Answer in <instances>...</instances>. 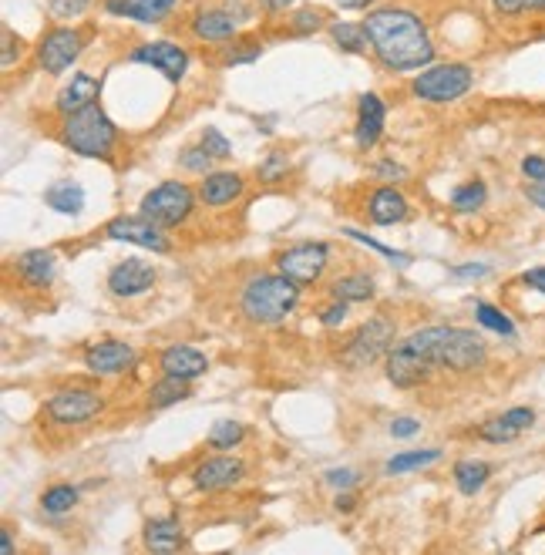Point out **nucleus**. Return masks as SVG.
Returning <instances> with one entry per match:
<instances>
[{
    "label": "nucleus",
    "instance_id": "obj_3",
    "mask_svg": "<svg viewBox=\"0 0 545 555\" xmlns=\"http://www.w3.org/2000/svg\"><path fill=\"white\" fill-rule=\"evenodd\" d=\"M297 303H300V283H293L280 270L249 276L243 290H239V310L256 327H276V323H283L297 310Z\"/></svg>",
    "mask_w": 545,
    "mask_h": 555
},
{
    "label": "nucleus",
    "instance_id": "obj_47",
    "mask_svg": "<svg viewBox=\"0 0 545 555\" xmlns=\"http://www.w3.org/2000/svg\"><path fill=\"white\" fill-rule=\"evenodd\" d=\"M391 438H401V441H408L414 438V434H421V421L418 418H408V414H401V418H394L391 421Z\"/></svg>",
    "mask_w": 545,
    "mask_h": 555
},
{
    "label": "nucleus",
    "instance_id": "obj_39",
    "mask_svg": "<svg viewBox=\"0 0 545 555\" xmlns=\"http://www.w3.org/2000/svg\"><path fill=\"white\" fill-rule=\"evenodd\" d=\"M492 11H495L498 17L545 14V0H492Z\"/></svg>",
    "mask_w": 545,
    "mask_h": 555
},
{
    "label": "nucleus",
    "instance_id": "obj_4",
    "mask_svg": "<svg viewBox=\"0 0 545 555\" xmlns=\"http://www.w3.org/2000/svg\"><path fill=\"white\" fill-rule=\"evenodd\" d=\"M58 135H61L64 148H71L81 159H108L118 142V128L112 118L98 108V101L75 111V115H64Z\"/></svg>",
    "mask_w": 545,
    "mask_h": 555
},
{
    "label": "nucleus",
    "instance_id": "obj_53",
    "mask_svg": "<svg viewBox=\"0 0 545 555\" xmlns=\"http://www.w3.org/2000/svg\"><path fill=\"white\" fill-rule=\"evenodd\" d=\"M4 68H11V64H14V48L17 51H21L24 48V41H21V37H17V41H14V34L11 31H4Z\"/></svg>",
    "mask_w": 545,
    "mask_h": 555
},
{
    "label": "nucleus",
    "instance_id": "obj_57",
    "mask_svg": "<svg viewBox=\"0 0 545 555\" xmlns=\"http://www.w3.org/2000/svg\"><path fill=\"white\" fill-rule=\"evenodd\" d=\"M0 552L14 555V539H11V532H7V529H4V535H0Z\"/></svg>",
    "mask_w": 545,
    "mask_h": 555
},
{
    "label": "nucleus",
    "instance_id": "obj_20",
    "mask_svg": "<svg viewBox=\"0 0 545 555\" xmlns=\"http://www.w3.org/2000/svg\"><path fill=\"white\" fill-rule=\"evenodd\" d=\"M98 95H101V81L95 78V74L78 71V74H71L68 85H64L58 95H54V111H58L61 118L64 115H75V111L95 105Z\"/></svg>",
    "mask_w": 545,
    "mask_h": 555
},
{
    "label": "nucleus",
    "instance_id": "obj_50",
    "mask_svg": "<svg viewBox=\"0 0 545 555\" xmlns=\"http://www.w3.org/2000/svg\"><path fill=\"white\" fill-rule=\"evenodd\" d=\"M522 175L529 182H545V159H542V155H525V159H522Z\"/></svg>",
    "mask_w": 545,
    "mask_h": 555
},
{
    "label": "nucleus",
    "instance_id": "obj_36",
    "mask_svg": "<svg viewBox=\"0 0 545 555\" xmlns=\"http://www.w3.org/2000/svg\"><path fill=\"white\" fill-rule=\"evenodd\" d=\"M286 172H290V159H286V152H270L260 165H256V179L266 182V185L283 182Z\"/></svg>",
    "mask_w": 545,
    "mask_h": 555
},
{
    "label": "nucleus",
    "instance_id": "obj_13",
    "mask_svg": "<svg viewBox=\"0 0 545 555\" xmlns=\"http://www.w3.org/2000/svg\"><path fill=\"white\" fill-rule=\"evenodd\" d=\"M135 360H138L135 347L125 344V340H98V344L85 350V367L95 377H118L125 370H132Z\"/></svg>",
    "mask_w": 545,
    "mask_h": 555
},
{
    "label": "nucleus",
    "instance_id": "obj_56",
    "mask_svg": "<svg viewBox=\"0 0 545 555\" xmlns=\"http://www.w3.org/2000/svg\"><path fill=\"white\" fill-rule=\"evenodd\" d=\"M374 0H337V7L340 11H367Z\"/></svg>",
    "mask_w": 545,
    "mask_h": 555
},
{
    "label": "nucleus",
    "instance_id": "obj_18",
    "mask_svg": "<svg viewBox=\"0 0 545 555\" xmlns=\"http://www.w3.org/2000/svg\"><path fill=\"white\" fill-rule=\"evenodd\" d=\"M384 101L381 95H374V91H367V95H360L357 101V125H354V142L360 152H371V148L381 142L384 135Z\"/></svg>",
    "mask_w": 545,
    "mask_h": 555
},
{
    "label": "nucleus",
    "instance_id": "obj_37",
    "mask_svg": "<svg viewBox=\"0 0 545 555\" xmlns=\"http://www.w3.org/2000/svg\"><path fill=\"white\" fill-rule=\"evenodd\" d=\"M320 27H327V14H323L320 7H303V11L290 17V34H297V37L320 31Z\"/></svg>",
    "mask_w": 545,
    "mask_h": 555
},
{
    "label": "nucleus",
    "instance_id": "obj_12",
    "mask_svg": "<svg viewBox=\"0 0 545 555\" xmlns=\"http://www.w3.org/2000/svg\"><path fill=\"white\" fill-rule=\"evenodd\" d=\"M128 61L135 64H149V68L162 71L172 85H179L189 71V51L175 41H149V44H138V48L128 54Z\"/></svg>",
    "mask_w": 545,
    "mask_h": 555
},
{
    "label": "nucleus",
    "instance_id": "obj_25",
    "mask_svg": "<svg viewBox=\"0 0 545 555\" xmlns=\"http://www.w3.org/2000/svg\"><path fill=\"white\" fill-rule=\"evenodd\" d=\"M330 300H344V303H367L374 300V276L364 273V270H354V273H344L337 276V280H330Z\"/></svg>",
    "mask_w": 545,
    "mask_h": 555
},
{
    "label": "nucleus",
    "instance_id": "obj_55",
    "mask_svg": "<svg viewBox=\"0 0 545 555\" xmlns=\"http://www.w3.org/2000/svg\"><path fill=\"white\" fill-rule=\"evenodd\" d=\"M256 4H260L266 14H283L286 7L293 4V0H256Z\"/></svg>",
    "mask_w": 545,
    "mask_h": 555
},
{
    "label": "nucleus",
    "instance_id": "obj_23",
    "mask_svg": "<svg viewBox=\"0 0 545 555\" xmlns=\"http://www.w3.org/2000/svg\"><path fill=\"white\" fill-rule=\"evenodd\" d=\"M175 0H105V11L115 17H128L138 24H159L172 14Z\"/></svg>",
    "mask_w": 545,
    "mask_h": 555
},
{
    "label": "nucleus",
    "instance_id": "obj_42",
    "mask_svg": "<svg viewBox=\"0 0 545 555\" xmlns=\"http://www.w3.org/2000/svg\"><path fill=\"white\" fill-rule=\"evenodd\" d=\"M344 236H350V239H357V243H364V246H371L374 253H381V256H387V259H394L397 266H408L411 263V256L408 253H397V249H391V246H384V243H377V239H371V236H364V233H357V229H344Z\"/></svg>",
    "mask_w": 545,
    "mask_h": 555
},
{
    "label": "nucleus",
    "instance_id": "obj_29",
    "mask_svg": "<svg viewBox=\"0 0 545 555\" xmlns=\"http://www.w3.org/2000/svg\"><path fill=\"white\" fill-rule=\"evenodd\" d=\"M263 54V44L253 37H233L219 48V64L223 68H236V64H253Z\"/></svg>",
    "mask_w": 545,
    "mask_h": 555
},
{
    "label": "nucleus",
    "instance_id": "obj_9",
    "mask_svg": "<svg viewBox=\"0 0 545 555\" xmlns=\"http://www.w3.org/2000/svg\"><path fill=\"white\" fill-rule=\"evenodd\" d=\"M330 266V246L327 243H297L283 253H276V270L283 276H290L293 283L313 286L323 280Z\"/></svg>",
    "mask_w": 545,
    "mask_h": 555
},
{
    "label": "nucleus",
    "instance_id": "obj_6",
    "mask_svg": "<svg viewBox=\"0 0 545 555\" xmlns=\"http://www.w3.org/2000/svg\"><path fill=\"white\" fill-rule=\"evenodd\" d=\"M471 85H475V71L471 64L448 61V64H428L421 74H414L411 95L428 105H451V101L465 98Z\"/></svg>",
    "mask_w": 545,
    "mask_h": 555
},
{
    "label": "nucleus",
    "instance_id": "obj_16",
    "mask_svg": "<svg viewBox=\"0 0 545 555\" xmlns=\"http://www.w3.org/2000/svg\"><path fill=\"white\" fill-rule=\"evenodd\" d=\"M189 27L199 41H209V44H226L239 34V21L233 14V7H199V11L192 14Z\"/></svg>",
    "mask_w": 545,
    "mask_h": 555
},
{
    "label": "nucleus",
    "instance_id": "obj_14",
    "mask_svg": "<svg viewBox=\"0 0 545 555\" xmlns=\"http://www.w3.org/2000/svg\"><path fill=\"white\" fill-rule=\"evenodd\" d=\"M243 478H246V465L229 455L199 461L196 471H192V485H196L199 492H226V488H236Z\"/></svg>",
    "mask_w": 545,
    "mask_h": 555
},
{
    "label": "nucleus",
    "instance_id": "obj_7",
    "mask_svg": "<svg viewBox=\"0 0 545 555\" xmlns=\"http://www.w3.org/2000/svg\"><path fill=\"white\" fill-rule=\"evenodd\" d=\"M196 202H199V192L192 189L186 182H159L155 189H149L138 202V209H142L145 219H152L155 226L162 229H175V226H186L189 216L196 212Z\"/></svg>",
    "mask_w": 545,
    "mask_h": 555
},
{
    "label": "nucleus",
    "instance_id": "obj_35",
    "mask_svg": "<svg viewBox=\"0 0 545 555\" xmlns=\"http://www.w3.org/2000/svg\"><path fill=\"white\" fill-rule=\"evenodd\" d=\"M243 438H246V424H239V421H219L216 428L209 431L206 444H209L212 451H233Z\"/></svg>",
    "mask_w": 545,
    "mask_h": 555
},
{
    "label": "nucleus",
    "instance_id": "obj_22",
    "mask_svg": "<svg viewBox=\"0 0 545 555\" xmlns=\"http://www.w3.org/2000/svg\"><path fill=\"white\" fill-rule=\"evenodd\" d=\"M14 270L27 286L44 290V286L54 283V273H58V256H54V249H27V253H21L14 259Z\"/></svg>",
    "mask_w": 545,
    "mask_h": 555
},
{
    "label": "nucleus",
    "instance_id": "obj_8",
    "mask_svg": "<svg viewBox=\"0 0 545 555\" xmlns=\"http://www.w3.org/2000/svg\"><path fill=\"white\" fill-rule=\"evenodd\" d=\"M101 411H105V394L95 387H61L44 404V414L54 424H85L95 421Z\"/></svg>",
    "mask_w": 545,
    "mask_h": 555
},
{
    "label": "nucleus",
    "instance_id": "obj_27",
    "mask_svg": "<svg viewBox=\"0 0 545 555\" xmlns=\"http://www.w3.org/2000/svg\"><path fill=\"white\" fill-rule=\"evenodd\" d=\"M44 202H48L54 212H61V216H78V212L85 209V189L71 179L54 182L51 189L44 192Z\"/></svg>",
    "mask_w": 545,
    "mask_h": 555
},
{
    "label": "nucleus",
    "instance_id": "obj_24",
    "mask_svg": "<svg viewBox=\"0 0 545 555\" xmlns=\"http://www.w3.org/2000/svg\"><path fill=\"white\" fill-rule=\"evenodd\" d=\"M186 545V532H182L179 518L165 515V518H152L145 522V549L152 552H175Z\"/></svg>",
    "mask_w": 545,
    "mask_h": 555
},
{
    "label": "nucleus",
    "instance_id": "obj_54",
    "mask_svg": "<svg viewBox=\"0 0 545 555\" xmlns=\"http://www.w3.org/2000/svg\"><path fill=\"white\" fill-rule=\"evenodd\" d=\"M334 508L337 512H344V515H350L357 508V495H350V492H337V498H334Z\"/></svg>",
    "mask_w": 545,
    "mask_h": 555
},
{
    "label": "nucleus",
    "instance_id": "obj_21",
    "mask_svg": "<svg viewBox=\"0 0 545 555\" xmlns=\"http://www.w3.org/2000/svg\"><path fill=\"white\" fill-rule=\"evenodd\" d=\"M408 216H411V202L404 199L394 185H381V189H374L371 199H367V219H371L374 226H397V222H404Z\"/></svg>",
    "mask_w": 545,
    "mask_h": 555
},
{
    "label": "nucleus",
    "instance_id": "obj_1",
    "mask_svg": "<svg viewBox=\"0 0 545 555\" xmlns=\"http://www.w3.org/2000/svg\"><path fill=\"white\" fill-rule=\"evenodd\" d=\"M488 360V344L482 333L468 327H424L414 330L401 344L391 347L384 357L387 381L401 391L424 384L434 370H451V374H475Z\"/></svg>",
    "mask_w": 545,
    "mask_h": 555
},
{
    "label": "nucleus",
    "instance_id": "obj_19",
    "mask_svg": "<svg viewBox=\"0 0 545 555\" xmlns=\"http://www.w3.org/2000/svg\"><path fill=\"white\" fill-rule=\"evenodd\" d=\"M199 202L209 209H223L246 192V179L239 172H206L199 182Z\"/></svg>",
    "mask_w": 545,
    "mask_h": 555
},
{
    "label": "nucleus",
    "instance_id": "obj_33",
    "mask_svg": "<svg viewBox=\"0 0 545 555\" xmlns=\"http://www.w3.org/2000/svg\"><path fill=\"white\" fill-rule=\"evenodd\" d=\"M78 502H81V492L75 485H51L48 492L41 495V508L48 515H68Z\"/></svg>",
    "mask_w": 545,
    "mask_h": 555
},
{
    "label": "nucleus",
    "instance_id": "obj_40",
    "mask_svg": "<svg viewBox=\"0 0 545 555\" xmlns=\"http://www.w3.org/2000/svg\"><path fill=\"white\" fill-rule=\"evenodd\" d=\"M212 155L206 152V148H202V142L199 145H192V148H182V155H179V165L186 172H196V175H206V172H212Z\"/></svg>",
    "mask_w": 545,
    "mask_h": 555
},
{
    "label": "nucleus",
    "instance_id": "obj_5",
    "mask_svg": "<svg viewBox=\"0 0 545 555\" xmlns=\"http://www.w3.org/2000/svg\"><path fill=\"white\" fill-rule=\"evenodd\" d=\"M394 344H397V323L387 317V313H377V317L364 320L344 340V347H340V354H337V364L344 370H367V367H374L377 360H384L391 354Z\"/></svg>",
    "mask_w": 545,
    "mask_h": 555
},
{
    "label": "nucleus",
    "instance_id": "obj_15",
    "mask_svg": "<svg viewBox=\"0 0 545 555\" xmlns=\"http://www.w3.org/2000/svg\"><path fill=\"white\" fill-rule=\"evenodd\" d=\"M105 283L115 296L132 300V296L149 293L155 286V266H149L145 259H138V256H128V259H122V263H115L112 270H108Z\"/></svg>",
    "mask_w": 545,
    "mask_h": 555
},
{
    "label": "nucleus",
    "instance_id": "obj_30",
    "mask_svg": "<svg viewBox=\"0 0 545 555\" xmlns=\"http://www.w3.org/2000/svg\"><path fill=\"white\" fill-rule=\"evenodd\" d=\"M330 37H334V44H340V51H347V54H364L367 48H371L364 24L334 21V24H330Z\"/></svg>",
    "mask_w": 545,
    "mask_h": 555
},
{
    "label": "nucleus",
    "instance_id": "obj_44",
    "mask_svg": "<svg viewBox=\"0 0 545 555\" xmlns=\"http://www.w3.org/2000/svg\"><path fill=\"white\" fill-rule=\"evenodd\" d=\"M51 4V14L58 17V21H75L91 7V0H48Z\"/></svg>",
    "mask_w": 545,
    "mask_h": 555
},
{
    "label": "nucleus",
    "instance_id": "obj_10",
    "mask_svg": "<svg viewBox=\"0 0 545 555\" xmlns=\"http://www.w3.org/2000/svg\"><path fill=\"white\" fill-rule=\"evenodd\" d=\"M85 51V34L78 27H51L38 44V61L48 74H64Z\"/></svg>",
    "mask_w": 545,
    "mask_h": 555
},
{
    "label": "nucleus",
    "instance_id": "obj_41",
    "mask_svg": "<svg viewBox=\"0 0 545 555\" xmlns=\"http://www.w3.org/2000/svg\"><path fill=\"white\" fill-rule=\"evenodd\" d=\"M199 142H202V148H206V152L216 162H223V159H229V155H233V145H229V138L219 132V128H202Z\"/></svg>",
    "mask_w": 545,
    "mask_h": 555
},
{
    "label": "nucleus",
    "instance_id": "obj_28",
    "mask_svg": "<svg viewBox=\"0 0 545 555\" xmlns=\"http://www.w3.org/2000/svg\"><path fill=\"white\" fill-rule=\"evenodd\" d=\"M186 397H189V381L162 374V381H155L149 387V394H145V404H149V411H165V407L186 401Z\"/></svg>",
    "mask_w": 545,
    "mask_h": 555
},
{
    "label": "nucleus",
    "instance_id": "obj_48",
    "mask_svg": "<svg viewBox=\"0 0 545 555\" xmlns=\"http://www.w3.org/2000/svg\"><path fill=\"white\" fill-rule=\"evenodd\" d=\"M502 418L512 424V428L525 431V428H532V424H535V411H532V407H512V411H505Z\"/></svg>",
    "mask_w": 545,
    "mask_h": 555
},
{
    "label": "nucleus",
    "instance_id": "obj_2",
    "mask_svg": "<svg viewBox=\"0 0 545 555\" xmlns=\"http://www.w3.org/2000/svg\"><path fill=\"white\" fill-rule=\"evenodd\" d=\"M364 31L371 41L374 58L387 71H421L434 64V44L428 37V27L414 11L404 7H377L364 17Z\"/></svg>",
    "mask_w": 545,
    "mask_h": 555
},
{
    "label": "nucleus",
    "instance_id": "obj_26",
    "mask_svg": "<svg viewBox=\"0 0 545 555\" xmlns=\"http://www.w3.org/2000/svg\"><path fill=\"white\" fill-rule=\"evenodd\" d=\"M451 478H455V488L461 495H478L492 478V465L478 458H461L455 468H451Z\"/></svg>",
    "mask_w": 545,
    "mask_h": 555
},
{
    "label": "nucleus",
    "instance_id": "obj_31",
    "mask_svg": "<svg viewBox=\"0 0 545 555\" xmlns=\"http://www.w3.org/2000/svg\"><path fill=\"white\" fill-rule=\"evenodd\" d=\"M434 461H441V448H421V451H401L384 465L387 475H404V471H418L428 468Z\"/></svg>",
    "mask_w": 545,
    "mask_h": 555
},
{
    "label": "nucleus",
    "instance_id": "obj_49",
    "mask_svg": "<svg viewBox=\"0 0 545 555\" xmlns=\"http://www.w3.org/2000/svg\"><path fill=\"white\" fill-rule=\"evenodd\" d=\"M492 273L488 263H468V266H451V276L455 280H482V276Z\"/></svg>",
    "mask_w": 545,
    "mask_h": 555
},
{
    "label": "nucleus",
    "instance_id": "obj_11",
    "mask_svg": "<svg viewBox=\"0 0 545 555\" xmlns=\"http://www.w3.org/2000/svg\"><path fill=\"white\" fill-rule=\"evenodd\" d=\"M105 236L108 239H118V243H132V246H142V249H152V253H172V243L169 236H165L162 226H155L152 219L145 216H115L105 222Z\"/></svg>",
    "mask_w": 545,
    "mask_h": 555
},
{
    "label": "nucleus",
    "instance_id": "obj_51",
    "mask_svg": "<svg viewBox=\"0 0 545 555\" xmlns=\"http://www.w3.org/2000/svg\"><path fill=\"white\" fill-rule=\"evenodd\" d=\"M522 283L529 286L535 293H545V266H535V270H525L522 273Z\"/></svg>",
    "mask_w": 545,
    "mask_h": 555
},
{
    "label": "nucleus",
    "instance_id": "obj_45",
    "mask_svg": "<svg viewBox=\"0 0 545 555\" xmlns=\"http://www.w3.org/2000/svg\"><path fill=\"white\" fill-rule=\"evenodd\" d=\"M347 307H350V303H344V300H330L327 307L320 310V323H323L327 330L340 327V323L347 320Z\"/></svg>",
    "mask_w": 545,
    "mask_h": 555
},
{
    "label": "nucleus",
    "instance_id": "obj_52",
    "mask_svg": "<svg viewBox=\"0 0 545 555\" xmlns=\"http://www.w3.org/2000/svg\"><path fill=\"white\" fill-rule=\"evenodd\" d=\"M525 199H529L535 209L545 212V182H529V185H525Z\"/></svg>",
    "mask_w": 545,
    "mask_h": 555
},
{
    "label": "nucleus",
    "instance_id": "obj_43",
    "mask_svg": "<svg viewBox=\"0 0 545 555\" xmlns=\"http://www.w3.org/2000/svg\"><path fill=\"white\" fill-rule=\"evenodd\" d=\"M323 481H327L330 488H337V492H350V488L360 485V471H354V468H330V471H323Z\"/></svg>",
    "mask_w": 545,
    "mask_h": 555
},
{
    "label": "nucleus",
    "instance_id": "obj_38",
    "mask_svg": "<svg viewBox=\"0 0 545 555\" xmlns=\"http://www.w3.org/2000/svg\"><path fill=\"white\" fill-rule=\"evenodd\" d=\"M519 428H512V424H508L502 414H498V418H492V421H485L482 428H478V438L482 441H488V444H508V441H515L519 438Z\"/></svg>",
    "mask_w": 545,
    "mask_h": 555
},
{
    "label": "nucleus",
    "instance_id": "obj_32",
    "mask_svg": "<svg viewBox=\"0 0 545 555\" xmlns=\"http://www.w3.org/2000/svg\"><path fill=\"white\" fill-rule=\"evenodd\" d=\"M475 320L482 323L485 330H492V333H498V337H508V340H515V333H519L508 313H502L498 307H492V303H482V300L475 303Z\"/></svg>",
    "mask_w": 545,
    "mask_h": 555
},
{
    "label": "nucleus",
    "instance_id": "obj_34",
    "mask_svg": "<svg viewBox=\"0 0 545 555\" xmlns=\"http://www.w3.org/2000/svg\"><path fill=\"white\" fill-rule=\"evenodd\" d=\"M485 199H488V189H485L482 179H471V182L458 185V189L451 192V206H455L458 212H475V209H482Z\"/></svg>",
    "mask_w": 545,
    "mask_h": 555
},
{
    "label": "nucleus",
    "instance_id": "obj_46",
    "mask_svg": "<svg viewBox=\"0 0 545 555\" xmlns=\"http://www.w3.org/2000/svg\"><path fill=\"white\" fill-rule=\"evenodd\" d=\"M374 175L381 182H404V179H408V169H404V165H397L394 159H381L374 165Z\"/></svg>",
    "mask_w": 545,
    "mask_h": 555
},
{
    "label": "nucleus",
    "instance_id": "obj_17",
    "mask_svg": "<svg viewBox=\"0 0 545 555\" xmlns=\"http://www.w3.org/2000/svg\"><path fill=\"white\" fill-rule=\"evenodd\" d=\"M159 370L165 377H179V381L192 384L209 370V357L189 344H169L159 354Z\"/></svg>",
    "mask_w": 545,
    "mask_h": 555
}]
</instances>
